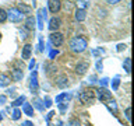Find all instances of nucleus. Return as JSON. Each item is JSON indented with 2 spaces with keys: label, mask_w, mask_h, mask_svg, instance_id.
<instances>
[{
  "label": "nucleus",
  "mask_w": 134,
  "mask_h": 126,
  "mask_svg": "<svg viewBox=\"0 0 134 126\" xmlns=\"http://www.w3.org/2000/svg\"><path fill=\"white\" fill-rule=\"evenodd\" d=\"M94 91H95V95L98 97V99L102 101V102H108V101L112 99V92L108 91L105 87H99V88H96V90H94Z\"/></svg>",
  "instance_id": "4"
},
{
  "label": "nucleus",
  "mask_w": 134,
  "mask_h": 126,
  "mask_svg": "<svg viewBox=\"0 0 134 126\" xmlns=\"http://www.w3.org/2000/svg\"><path fill=\"white\" fill-rule=\"evenodd\" d=\"M102 67H103L102 66V60H98V62H96V69L100 71V70H102Z\"/></svg>",
  "instance_id": "39"
},
{
  "label": "nucleus",
  "mask_w": 134,
  "mask_h": 126,
  "mask_svg": "<svg viewBox=\"0 0 134 126\" xmlns=\"http://www.w3.org/2000/svg\"><path fill=\"white\" fill-rule=\"evenodd\" d=\"M20 118H21V111L18 108H15L14 111H13V113H11V119L13 120H18Z\"/></svg>",
  "instance_id": "25"
},
{
  "label": "nucleus",
  "mask_w": 134,
  "mask_h": 126,
  "mask_svg": "<svg viewBox=\"0 0 134 126\" xmlns=\"http://www.w3.org/2000/svg\"><path fill=\"white\" fill-rule=\"evenodd\" d=\"M95 81H96V76H91L90 80H88V83H90V84H94Z\"/></svg>",
  "instance_id": "40"
},
{
  "label": "nucleus",
  "mask_w": 134,
  "mask_h": 126,
  "mask_svg": "<svg viewBox=\"0 0 134 126\" xmlns=\"http://www.w3.org/2000/svg\"><path fill=\"white\" fill-rule=\"evenodd\" d=\"M49 39H50V44L54 45V46H60L63 44V34L60 32H52L49 35Z\"/></svg>",
  "instance_id": "5"
},
{
  "label": "nucleus",
  "mask_w": 134,
  "mask_h": 126,
  "mask_svg": "<svg viewBox=\"0 0 134 126\" xmlns=\"http://www.w3.org/2000/svg\"><path fill=\"white\" fill-rule=\"evenodd\" d=\"M53 115H54V111H50L48 115H46V122H48V123L50 122V119H52V116H53Z\"/></svg>",
  "instance_id": "35"
},
{
  "label": "nucleus",
  "mask_w": 134,
  "mask_h": 126,
  "mask_svg": "<svg viewBox=\"0 0 134 126\" xmlns=\"http://www.w3.org/2000/svg\"><path fill=\"white\" fill-rule=\"evenodd\" d=\"M17 8H18L23 14H29V13H31V7L27 6V4H24V3H18V7Z\"/></svg>",
  "instance_id": "18"
},
{
  "label": "nucleus",
  "mask_w": 134,
  "mask_h": 126,
  "mask_svg": "<svg viewBox=\"0 0 134 126\" xmlns=\"http://www.w3.org/2000/svg\"><path fill=\"white\" fill-rule=\"evenodd\" d=\"M103 53H105L103 49H94L92 50V55H94V56H99V55H103Z\"/></svg>",
  "instance_id": "32"
},
{
  "label": "nucleus",
  "mask_w": 134,
  "mask_h": 126,
  "mask_svg": "<svg viewBox=\"0 0 134 126\" xmlns=\"http://www.w3.org/2000/svg\"><path fill=\"white\" fill-rule=\"evenodd\" d=\"M11 76H13V78L15 80V81H20L21 78L24 77V70H21V69H13L11 70Z\"/></svg>",
  "instance_id": "14"
},
{
  "label": "nucleus",
  "mask_w": 134,
  "mask_h": 126,
  "mask_svg": "<svg viewBox=\"0 0 134 126\" xmlns=\"http://www.w3.org/2000/svg\"><path fill=\"white\" fill-rule=\"evenodd\" d=\"M70 99H71V94H70V92H63V94L56 97V102L57 104H62L63 101H66V102H67V101H70Z\"/></svg>",
  "instance_id": "15"
},
{
  "label": "nucleus",
  "mask_w": 134,
  "mask_h": 126,
  "mask_svg": "<svg viewBox=\"0 0 134 126\" xmlns=\"http://www.w3.org/2000/svg\"><path fill=\"white\" fill-rule=\"evenodd\" d=\"M87 46H88V44H87V41L84 39L82 36H74L73 39L70 41V48L75 53L84 52V50L87 49Z\"/></svg>",
  "instance_id": "1"
},
{
  "label": "nucleus",
  "mask_w": 134,
  "mask_h": 126,
  "mask_svg": "<svg viewBox=\"0 0 134 126\" xmlns=\"http://www.w3.org/2000/svg\"><path fill=\"white\" fill-rule=\"evenodd\" d=\"M56 84H57V87L64 88V87L69 86V78H67L66 76H59V77L56 78Z\"/></svg>",
  "instance_id": "13"
},
{
  "label": "nucleus",
  "mask_w": 134,
  "mask_h": 126,
  "mask_svg": "<svg viewBox=\"0 0 134 126\" xmlns=\"http://www.w3.org/2000/svg\"><path fill=\"white\" fill-rule=\"evenodd\" d=\"M124 49H126L124 44H119V45H117V52H121V50H124Z\"/></svg>",
  "instance_id": "38"
},
{
  "label": "nucleus",
  "mask_w": 134,
  "mask_h": 126,
  "mask_svg": "<svg viewBox=\"0 0 134 126\" xmlns=\"http://www.w3.org/2000/svg\"><path fill=\"white\" fill-rule=\"evenodd\" d=\"M6 13H7V20H10L11 23H21L24 18V14L17 7H10Z\"/></svg>",
  "instance_id": "3"
},
{
  "label": "nucleus",
  "mask_w": 134,
  "mask_h": 126,
  "mask_svg": "<svg viewBox=\"0 0 134 126\" xmlns=\"http://www.w3.org/2000/svg\"><path fill=\"white\" fill-rule=\"evenodd\" d=\"M24 102H25V97H24V95H21V97H18L17 99H14V101H13V102H11V105H13L14 108H17V107H20V105H23Z\"/></svg>",
  "instance_id": "22"
},
{
  "label": "nucleus",
  "mask_w": 134,
  "mask_h": 126,
  "mask_svg": "<svg viewBox=\"0 0 134 126\" xmlns=\"http://www.w3.org/2000/svg\"><path fill=\"white\" fill-rule=\"evenodd\" d=\"M57 55H59V50H57V49H52V50L49 52V59H53V57H56Z\"/></svg>",
  "instance_id": "31"
},
{
  "label": "nucleus",
  "mask_w": 134,
  "mask_h": 126,
  "mask_svg": "<svg viewBox=\"0 0 134 126\" xmlns=\"http://www.w3.org/2000/svg\"><path fill=\"white\" fill-rule=\"evenodd\" d=\"M87 18V11L82 10V8H77L75 10V20L77 21H84Z\"/></svg>",
  "instance_id": "17"
},
{
  "label": "nucleus",
  "mask_w": 134,
  "mask_h": 126,
  "mask_svg": "<svg viewBox=\"0 0 134 126\" xmlns=\"http://www.w3.org/2000/svg\"><path fill=\"white\" fill-rule=\"evenodd\" d=\"M46 15H48L46 8H39L38 10V28L39 29H43V20H46Z\"/></svg>",
  "instance_id": "9"
},
{
  "label": "nucleus",
  "mask_w": 134,
  "mask_h": 126,
  "mask_svg": "<svg viewBox=\"0 0 134 126\" xmlns=\"http://www.w3.org/2000/svg\"><path fill=\"white\" fill-rule=\"evenodd\" d=\"M60 27H62V20L59 18V17H53V18H50V20H49L48 28H49L52 32H56Z\"/></svg>",
  "instance_id": "7"
},
{
  "label": "nucleus",
  "mask_w": 134,
  "mask_h": 126,
  "mask_svg": "<svg viewBox=\"0 0 134 126\" xmlns=\"http://www.w3.org/2000/svg\"><path fill=\"white\" fill-rule=\"evenodd\" d=\"M43 67L46 69V73L48 74H50V73H53L54 70H56V67H54L53 65H48V63H46V65H43Z\"/></svg>",
  "instance_id": "27"
},
{
  "label": "nucleus",
  "mask_w": 134,
  "mask_h": 126,
  "mask_svg": "<svg viewBox=\"0 0 134 126\" xmlns=\"http://www.w3.org/2000/svg\"><path fill=\"white\" fill-rule=\"evenodd\" d=\"M123 67H124L126 73H130V71H131V59H130V57H126L124 62H123Z\"/></svg>",
  "instance_id": "21"
},
{
  "label": "nucleus",
  "mask_w": 134,
  "mask_h": 126,
  "mask_svg": "<svg viewBox=\"0 0 134 126\" xmlns=\"http://www.w3.org/2000/svg\"><path fill=\"white\" fill-rule=\"evenodd\" d=\"M119 86H120V78L119 77H115V78L112 80V90L116 91L117 88H119Z\"/></svg>",
  "instance_id": "26"
},
{
  "label": "nucleus",
  "mask_w": 134,
  "mask_h": 126,
  "mask_svg": "<svg viewBox=\"0 0 134 126\" xmlns=\"http://www.w3.org/2000/svg\"><path fill=\"white\" fill-rule=\"evenodd\" d=\"M88 67H90V65H88L87 62H80L77 65V67H75V73H77L78 76H82L88 70Z\"/></svg>",
  "instance_id": "11"
},
{
  "label": "nucleus",
  "mask_w": 134,
  "mask_h": 126,
  "mask_svg": "<svg viewBox=\"0 0 134 126\" xmlns=\"http://www.w3.org/2000/svg\"><path fill=\"white\" fill-rule=\"evenodd\" d=\"M35 25H36V18L34 15H29L27 20H25V28L29 29V31H32V29H35Z\"/></svg>",
  "instance_id": "12"
},
{
  "label": "nucleus",
  "mask_w": 134,
  "mask_h": 126,
  "mask_svg": "<svg viewBox=\"0 0 134 126\" xmlns=\"http://www.w3.org/2000/svg\"><path fill=\"white\" fill-rule=\"evenodd\" d=\"M38 87H39V84H38V73L36 71H32L31 78H29V88H31L32 92H36Z\"/></svg>",
  "instance_id": "8"
},
{
  "label": "nucleus",
  "mask_w": 134,
  "mask_h": 126,
  "mask_svg": "<svg viewBox=\"0 0 134 126\" xmlns=\"http://www.w3.org/2000/svg\"><path fill=\"white\" fill-rule=\"evenodd\" d=\"M2 120H3V113L0 112V122H2Z\"/></svg>",
  "instance_id": "45"
},
{
  "label": "nucleus",
  "mask_w": 134,
  "mask_h": 126,
  "mask_svg": "<svg viewBox=\"0 0 134 126\" xmlns=\"http://www.w3.org/2000/svg\"><path fill=\"white\" fill-rule=\"evenodd\" d=\"M45 49V45H43V38L39 36V52H43Z\"/></svg>",
  "instance_id": "34"
},
{
  "label": "nucleus",
  "mask_w": 134,
  "mask_h": 126,
  "mask_svg": "<svg viewBox=\"0 0 134 126\" xmlns=\"http://www.w3.org/2000/svg\"><path fill=\"white\" fill-rule=\"evenodd\" d=\"M31 53H32V46L27 44L23 46V52H21V60H27V59L31 57Z\"/></svg>",
  "instance_id": "10"
},
{
  "label": "nucleus",
  "mask_w": 134,
  "mask_h": 126,
  "mask_svg": "<svg viewBox=\"0 0 134 126\" xmlns=\"http://www.w3.org/2000/svg\"><path fill=\"white\" fill-rule=\"evenodd\" d=\"M77 6H78V8L85 10L87 7H90V0H77Z\"/></svg>",
  "instance_id": "24"
},
{
  "label": "nucleus",
  "mask_w": 134,
  "mask_h": 126,
  "mask_svg": "<svg viewBox=\"0 0 134 126\" xmlns=\"http://www.w3.org/2000/svg\"><path fill=\"white\" fill-rule=\"evenodd\" d=\"M34 66H35V59H32L31 63H29V69H34Z\"/></svg>",
  "instance_id": "43"
},
{
  "label": "nucleus",
  "mask_w": 134,
  "mask_h": 126,
  "mask_svg": "<svg viewBox=\"0 0 134 126\" xmlns=\"http://www.w3.org/2000/svg\"><path fill=\"white\" fill-rule=\"evenodd\" d=\"M21 126H34V123L32 122H29V120H25V122H23V125Z\"/></svg>",
  "instance_id": "41"
},
{
  "label": "nucleus",
  "mask_w": 134,
  "mask_h": 126,
  "mask_svg": "<svg viewBox=\"0 0 134 126\" xmlns=\"http://www.w3.org/2000/svg\"><path fill=\"white\" fill-rule=\"evenodd\" d=\"M106 2H108L109 4H116V3H119L120 0H106Z\"/></svg>",
  "instance_id": "42"
},
{
  "label": "nucleus",
  "mask_w": 134,
  "mask_h": 126,
  "mask_svg": "<svg viewBox=\"0 0 134 126\" xmlns=\"http://www.w3.org/2000/svg\"><path fill=\"white\" fill-rule=\"evenodd\" d=\"M59 109H60L62 112H64L66 109H67V104H63V102H62V104H59Z\"/></svg>",
  "instance_id": "36"
},
{
  "label": "nucleus",
  "mask_w": 134,
  "mask_h": 126,
  "mask_svg": "<svg viewBox=\"0 0 134 126\" xmlns=\"http://www.w3.org/2000/svg\"><path fill=\"white\" fill-rule=\"evenodd\" d=\"M99 84H100V87H105V88H106V86L109 84V78H106V77L100 78V80H99Z\"/></svg>",
  "instance_id": "30"
},
{
  "label": "nucleus",
  "mask_w": 134,
  "mask_h": 126,
  "mask_svg": "<svg viewBox=\"0 0 134 126\" xmlns=\"http://www.w3.org/2000/svg\"><path fill=\"white\" fill-rule=\"evenodd\" d=\"M0 41H2V32H0Z\"/></svg>",
  "instance_id": "46"
},
{
  "label": "nucleus",
  "mask_w": 134,
  "mask_h": 126,
  "mask_svg": "<svg viewBox=\"0 0 134 126\" xmlns=\"http://www.w3.org/2000/svg\"><path fill=\"white\" fill-rule=\"evenodd\" d=\"M34 107H35L36 109H38V111H43V109H45V105H43V101H42V99H39V98H35V99H34Z\"/></svg>",
  "instance_id": "20"
},
{
  "label": "nucleus",
  "mask_w": 134,
  "mask_h": 126,
  "mask_svg": "<svg viewBox=\"0 0 134 126\" xmlns=\"http://www.w3.org/2000/svg\"><path fill=\"white\" fill-rule=\"evenodd\" d=\"M10 77L8 76H6V74H0V87H6V86H8L10 84Z\"/></svg>",
  "instance_id": "19"
},
{
  "label": "nucleus",
  "mask_w": 134,
  "mask_h": 126,
  "mask_svg": "<svg viewBox=\"0 0 134 126\" xmlns=\"http://www.w3.org/2000/svg\"><path fill=\"white\" fill-rule=\"evenodd\" d=\"M15 69H21V70H24V60H18V62H15Z\"/></svg>",
  "instance_id": "33"
},
{
  "label": "nucleus",
  "mask_w": 134,
  "mask_h": 126,
  "mask_svg": "<svg viewBox=\"0 0 134 126\" xmlns=\"http://www.w3.org/2000/svg\"><path fill=\"white\" fill-rule=\"evenodd\" d=\"M43 105H45V108H50V107H52V99H50L49 97H45Z\"/></svg>",
  "instance_id": "29"
},
{
  "label": "nucleus",
  "mask_w": 134,
  "mask_h": 126,
  "mask_svg": "<svg viewBox=\"0 0 134 126\" xmlns=\"http://www.w3.org/2000/svg\"><path fill=\"white\" fill-rule=\"evenodd\" d=\"M48 7H49L50 13L56 14V13H59L62 8V2L60 0H48Z\"/></svg>",
  "instance_id": "6"
},
{
  "label": "nucleus",
  "mask_w": 134,
  "mask_h": 126,
  "mask_svg": "<svg viewBox=\"0 0 134 126\" xmlns=\"http://www.w3.org/2000/svg\"><path fill=\"white\" fill-rule=\"evenodd\" d=\"M6 102V97L4 95H0V104H4Z\"/></svg>",
  "instance_id": "44"
},
{
  "label": "nucleus",
  "mask_w": 134,
  "mask_h": 126,
  "mask_svg": "<svg viewBox=\"0 0 134 126\" xmlns=\"http://www.w3.org/2000/svg\"><path fill=\"white\" fill-rule=\"evenodd\" d=\"M95 99V91L92 88H84L80 92V101L82 104H92Z\"/></svg>",
  "instance_id": "2"
},
{
  "label": "nucleus",
  "mask_w": 134,
  "mask_h": 126,
  "mask_svg": "<svg viewBox=\"0 0 134 126\" xmlns=\"http://www.w3.org/2000/svg\"><path fill=\"white\" fill-rule=\"evenodd\" d=\"M108 107H109V109H110L113 113H117V104H116V101L113 98L110 101H108Z\"/></svg>",
  "instance_id": "23"
},
{
  "label": "nucleus",
  "mask_w": 134,
  "mask_h": 126,
  "mask_svg": "<svg viewBox=\"0 0 134 126\" xmlns=\"http://www.w3.org/2000/svg\"><path fill=\"white\" fill-rule=\"evenodd\" d=\"M130 112H131V109H130V108H127V109H126V118H127V120H130V119H131V115H130Z\"/></svg>",
  "instance_id": "37"
},
{
  "label": "nucleus",
  "mask_w": 134,
  "mask_h": 126,
  "mask_svg": "<svg viewBox=\"0 0 134 126\" xmlns=\"http://www.w3.org/2000/svg\"><path fill=\"white\" fill-rule=\"evenodd\" d=\"M6 20H7V13H6V10L0 8V23H4Z\"/></svg>",
  "instance_id": "28"
},
{
  "label": "nucleus",
  "mask_w": 134,
  "mask_h": 126,
  "mask_svg": "<svg viewBox=\"0 0 134 126\" xmlns=\"http://www.w3.org/2000/svg\"><path fill=\"white\" fill-rule=\"evenodd\" d=\"M23 112L25 113V115H28V116H34V107L31 104H28V102H24Z\"/></svg>",
  "instance_id": "16"
}]
</instances>
